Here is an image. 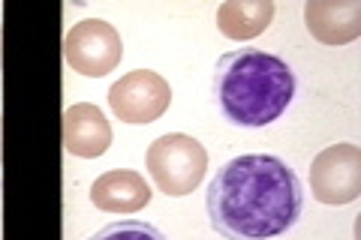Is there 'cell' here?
<instances>
[{
  "label": "cell",
  "mask_w": 361,
  "mask_h": 240,
  "mask_svg": "<svg viewBox=\"0 0 361 240\" xmlns=\"http://www.w3.org/2000/svg\"><path fill=\"white\" fill-rule=\"evenodd\" d=\"M205 208L223 240H271L298 222L304 187L280 156L244 153L214 175Z\"/></svg>",
  "instance_id": "obj_1"
},
{
  "label": "cell",
  "mask_w": 361,
  "mask_h": 240,
  "mask_svg": "<svg viewBox=\"0 0 361 240\" xmlns=\"http://www.w3.org/2000/svg\"><path fill=\"white\" fill-rule=\"evenodd\" d=\"M214 94L232 123L268 127L295 99V72L277 54L238 49L214 66Z\"/></svg>",
  "instance_id": "obj_2"
},
{
  "label": "cell",
  "mask_w": 361,
  "mask_h": 240,
  "mask_svg": "<svg viewBox=\"0 0 361 240\" xmlns=\"http://www.w3.org/2000/svg\"><path fill=\"white\" fill-rule=\"evenodd\" d=\"M145 163H148V171L160 192H166V196H190L205 177L208 151L193 135L169 132L148 147Z\"/></svg>",
  "instance_id": "obj_3"
},
{
  "label": "cell",
  "mask_w": 361,
  "mask_h": 240,
  "mask_svg": "<svg viewBox=\"0 0 361 240\" xmlns=\"http://www.w3.org/2000/svg\"><path fill=\"white\" fill-rule=\"evenodd\" d=\"M63 57L73 66V72L103 78L123 57L121 33L103 18H85L63 37Z\"/></svg>",
  "instance_id": "obj_4"
},
{
  "label": "cell",
  "mask_w": 361,
  "mask_h": 240,
  "mask_svg": "<svg viewBox=\"0 0 361 240\" xmlns=\"http://www.w3.org/2000/svg\"><path fill=\"white\" fill-rule=\"evenodd\" d=\"M172 102V87L154 70H133L109 87V106L123 123H154Z\"/></svg>",
  "instance_id": "obj_5"
},
{
  "label": "cell",
  "mask_w": 361,
  "mask_h": 240,
  "mask_svg": "<svg viewBox=\"0 0 361 240\" xmlns=\"http://www.w3.org/2000/svg\"><path fill=\"white\" fill-rule=\"evenodd\" d=\"M313 196L322 204H349L361 192V151L355 144H331L310 165Z\"/></svg>",
  "instance_id": "obj_6"
},
{
  "label": "cell",
  "mask_w": 361,
  "mask_h": 240,
  "mask_svg": "<svg viewBox=\"0 0 361 240\" xmlns=\"http://www.w3.org/2000/svg\"><path fill=\"white\" fill-rule=\"evenodd\" d=\"M111 144V127L106 114L90 102H78L63 111V147L73 156H103Z\"/></svg>",
  "instance_id": "obj_7"
},
{
  "label": "cell",
  "mask_w": 361,
  "mask_h": 240,
  "mask_svg": "<svg viewBox=\"0 0 361 240\" xmlns=\"http://www.w3.org/2000/svg\"><path fill=\"white\" fill-rule=\"evenodd\" d=\"M90 201L109 213H135L151 201V187L145 184L139 171L115 168L97 177V184L90 187Z\"/></svg>",
  "instance_id": "obj_8"
},
{
  "label": "cell",
  "mask_w": 361,
  "mask_h": 240,
  "mask_svg": "<svg viewBox=\"0 0 361 240\" xmlns=\"http://www.w3.org/2000/svg\"><path fill=\"white\" fill-rule=\"evenodd\" d=\"M307 15V27L316 39L337 45V42H349L361 33V6L355 0L346 4H325V0H310L304 6Z\"/></svg>",
  "instance_id": "obj_9"
},
{
  "label": "cell",
  "mask_w": 361,
  "mask_h": 240,
  "mask_svg": "<svg viewBox=\"0 0 361 240\" xmlns=\"http://www.w3.org/2000/svg\"><path fill=\"white\" fill-rule=\"evenodd\" d=\"M274 18L271 0H229L217 9V25L229 39H253Z\"/></svg>",
  "instance_id": "obj_10"
},
{
  "label": "cell",
  "mask_w": 361,
  "mask_h": 240,
  "mask_svg": "<svg viewBox=\"0 0 361 240\" xmlns=\"http://www.w3.org/2000/svg\"><path fill=\"white\" fill-rule=\"evenodd\" d=\"M87 240H166V234L151 222L142 220H121L103 225L97 234H90Z\"/></svg>",
  "instance_id": "obj_11"
}]
</instances>
